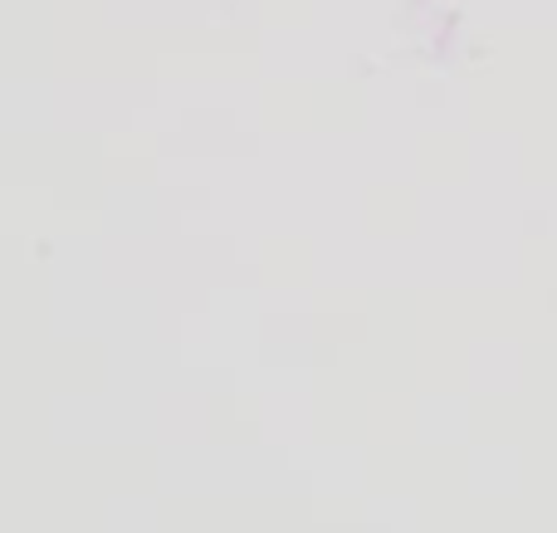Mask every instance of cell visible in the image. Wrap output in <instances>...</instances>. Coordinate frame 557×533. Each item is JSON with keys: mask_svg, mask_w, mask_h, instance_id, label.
<instances>
[]
</instances>
